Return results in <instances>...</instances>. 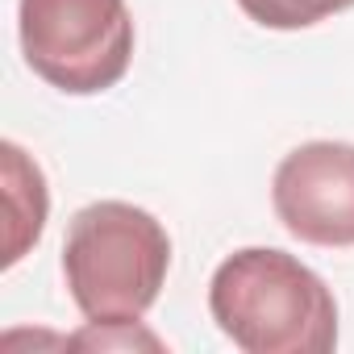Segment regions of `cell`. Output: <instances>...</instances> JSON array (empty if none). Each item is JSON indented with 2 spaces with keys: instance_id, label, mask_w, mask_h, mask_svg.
Segmentation results:
<instances>
[{
  "instance_id": "obj_3",
  "label": "cell",
  "mask_w": 354,
  "mask_h": 354,
  "mask_svg": "<svg viewBox=\"0 0 354 354\" xmlns=\"http://www.w3.org/2000/svg\"><path fill=\"white\" fill-rule=\"evenodd\" d=\"M17 30L34 75L67 96L109 92L133 59L125 0H21Z\"/></svg>"
},
{
  "instance_id": "obj_6",
  "label": "cell",
  "mask_w": 354,
  "mask_h": 354,
  "mask_svg": "<svg viewBox=\"0 0 354 354\" xmlns=\"http://www.w3.org/2000/svg\"><path fill=\"white\" fill-rule=\"evenodd\" d=\"M238 5L263 30H308L333 13L354 9V0H238Z\"/></svg>"
},
{
  "instance_id": "obj_1",
  "label": "cell",
  "mask_w": 354,
  "mask_h": 354,
  "mask_svg": "<svg viewBox=\"0 0 354 354\" xmlns=\"http://www.w3.org/2000/svg\"><path fill=\"white\" fill-rule=\"evenodd\" d=\"M217 329L246 354H329L337 346V300L296 254L246 246L209 283Z\"/></svg>"
},
{
  "instance_id": "obj_7",
  "label": "cell",
  "mask_w": 354,
  "mask_h": 354,
  "mask_svg": "<svg viewBox=\"0 0 354 354\" xmlns=\"http://www.w3.org/2000/svg\"><path fill=\"white\" fill-rule=\"evenodd\" d=\"M67 346H88V350H138V346H146V350H162V342L150 329H142L138 321H88V329L71 333Z\"/></svg>"
},
{
  "instance_id": "obj_4",
  "label": "cell",
  "mask_w": 354,
  "mask_h": 354,
  "mask_svg": "<svg viewBox=\"0 0 354 354\" xmlns=\"http://www.w3.org/2000/svg\"><path fill=\"white\" fill-rule=\"evenodd\" d=\"M271 205L283 230L308 246H354V146L304 142L275 167Z\"/></svg>"
},
{
  "instance_id": "obj_5",
  "label": "cell",
  "mask_w": 354,
  "mask_h": 354,
  "mask_svg": "<svg viewBox=\"0 0 354 354\" xmlns=\"http://www.w3.org/2000/svg\"><path fill=\"white\" fill-rule=\"evenodd\" d=\"M0 154H5V196H9V246H5V267H13V263H21L26 250L42 238L50 196H46V180H42L38 162H34L17 142H5V146H0Z\"/></svg>"
},
{
  "instance_id": "obj_2",
  "label": "cell",
  "mask_w": 354,
  "mask_h": 354,
  "mask_svg": "<svg viewBox=\"0 0 354 354\" xmlns=\"http://www.w3.org/2000/svg\"><path fill=\"white\" fill-rule=\"evenodd\" d=\"M171 271L162 221L125 201L80 209L63 242V279L88 321H142Z\"/></svg>"
}]
</instances>
